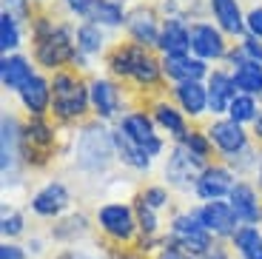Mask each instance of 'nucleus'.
<instances>
[{"mask_svg": "<svg viewBox=\"0 0 262 259\" xmlns=\"http://www.w3.org/2000/svg\"><path fill=\"white\" fill-rule=\"evenodd\" d=\"M32 37V60L40 72L54 74L72 69L77 54V23L69 17L54 14V6L37 9L34 20L29 23Z\"/></svg>", "mask_w": 262, "mask_h": 259, "instance_id": "1", "label": "nucleus"}, {"mask_svg": "<svg viewBox=\"0 0 262 259\" xmlns=\"http://www.w3.org/2000/svg\"><path fill=\"white\" fill-rule=\"evenodd\" d=\"M66 157H72L74 171L85 177H100L117 162V145H114V125L100 120H85L74 125V134L69 137Z\"/></svg>", "mask_w": 262, "mask_h": 259, "instance_id": "2", "label": "nucleus"}, {"mask_svg": "<svg viewBox=\"0 0 262 259\" xmlns=\"http://www.w3.org/2000/svg\"><path fill=\"white\" fill-rule=\"evenodd\" d=\"M52 120L63 128L92 120V91L85 74L74 69L52 74Z\"/></svg>", "mask_w": 262, "mask_h": 259, "instance_id": "3", "label": "nucleus"}, {"mask_svg": "<svg viewBox=\"0 0 262 259\" xmlns=\"http://www.w3.org/2000/svg\"><path fill=\"white\" fill-rule=\"evenodd\" d=\"M60 128L52 117H23V162L26 168H49L60 154Z\"/></svg>", "mask_w": 262, "mask_h": 259, "instance_id": "4", "label": "nucleus"}, {"mask_svg": "<svg viewBox=\"0 0 262 259\" xmlns=\"http://www.w3.org/2000/svg\"><path fill=\"white\" fill-rule=\"evenodd\" d=\"M89 91H92V117L100 120V123L114 125L125 111L134 109V105L128 103V100L134 97L131 89H123V83H117V80L108 77V74L97 72L94 77H89Z\"/></svg>", "mask_w": 262, "mask_h": 259, "instance_id": "5", "label": "nucleus"}, {"mask_svg": "<svg viewBox=\"0 0 262 259\" xmlns=\"http://www.w3.org/2000/svg\"><path fill=\"white\" fill-rule=\"evenodd\" d=\"M114 128L123 131L131 143H137L140 148H145V154H148L151 160L165 157V151H168V145H171V140L163 137V131L157 128L154 117H151V111L145 109V105H134V109H128L117 123H114Z\"/></svg>", "mask_w": 262, "mask_h": 259, "instance_id": "6", "label": "nucleus"}, {"mask_svg": "<svg viewBox=\"0 0 262 259\" xmlns=\"http://www.w3.org/2000/svg\"><path fill=\"white\" fill-rule=\"evenodd\" d=\"M208 168V162L194 157L185 145L171 143L168 151L163 157V182L171 191H180V194H194L196 182L203 177V171Z\"/></svg>", "mask_w": 262, "mask_h": 259, "instance_id": "7", "label": "nucleus"}, {"mask_svg": "<svg viewBox=\"0 0 262 259\" xmlns=\"http://www.w3.org/2000/svg\"><path fill=\"white\" fill-rule=\"evenodd\" d=\"M23 117L14 111H3L0 117V174L3 188L20 185V168H23Z\"/></svg>", "mask_w": 262, "mask_h": 259, "instance_id": "8", "label": "nucleus"}, {"mask_svg": "<svg viewBox=\"0 0 262 259\" xmlns=\"http://www.w3.org/2000/svg\"><path fill=\"white\" fill-rule=\"evenodd\" d=\"M94 222H97L100 233H105L112 242H120V245H128V242L137 240V214H134V205L123 200H112L97 205L94 211Z\"/></svg>", "mask_w": 262, "mask_h": 259, "instance_id": "9", "label": "nucleus"}, {"mask_svg": "<svg viewBox=\"0 0 262 259\" xmlns=\"http://www.w3.org/2000/svg\"><path fill=\"white\" fill-rule=\"evenodd\" d=\"M123 32H125V40L157 52L160 32H163V14H160L157 3H151V0H137V3H131L128 14H125Z\"/></svg>", "mask_w": 262, "mask_h": 259, "instance_id": "10", "label": "nucleus"}, {"mask_svg": "<svg viewBox=\"0 0 262 259\" xmlns=\"http://www.w3.org/2000/svg\"><path fill=\"white\" fill-rule=\"evenodd\" d=\"M168 242H174L177 248L188 251L191 256H200L205 248L214 245V236L205 231V225L200 222L196 217V208H185V211H177L171 217V225H168Z\"/></svg>", "mask_w": 262, "mask_h": 259, "instance_id": "11", "label": "nucleus"}, {"mask_svg": "<svg viewBox=\"0 0 262 259\" xmlns=\"http://www.w3.org/2000/svg\"><path fill=\"white\" fill-rule=\"evenodd\" d=\"M205 134L208 140L214 143V151H216V160H231V157L243 154L251 143H254V137L245 125L234 123L231 117H211L208 123H205Z\"/></svg>", "mask_w": 262, "mask_h": 259, "instance_id": "12", "label": "nucleus"}, {"mask_svg": "<svg viewBox=\"0 0 262 259\" xmlns=\"http://www.w3.org/2000/svg\"><path fill=\"white\" fill-rule=\"evenodd\" d=\"M231 37L216 26L214 20H196L191 23V54L205 63L216 66V63H225L231 52Z\"/></svg>", "mask_w": 262, "mask_h": 259, "instance_id": "13", "label": "nucleus"}, {"mask_svg": "<svg viewBox=\"0 0 262 259\" xmlns=\"http://www.w3.org/2000/svg\"><path fill=\"white\" fill-rule=\"evenodd\" d=\"M29 208L40 220H60L72 208V191H69V185L63 180H49L32 194Z\"/></svg>", "mask_w": 262, "mask_h": 259, "instance_id": "14", "label": "nucleus"}, {"mask_svg": "<svg viewBox=\"0 0 262 259\" xmlns=\"http://www.w3.org/2000/svg\"><path fill=\"white\" fill-rule=\"evenodd\" d=\"M239 182V177L228 168V162L223 160H214L208 162V168L203 171L200 182L194 188V197L200 202H216V200H228L234 185Z\"/></svg>", "mask_w": 262, "mask_h": 259, "instance_id": "15", "label": "nucleus"}, {"mask_svg": "<svg viewBox=\"0 0 262 259\" xmlns=\"http://www.w3.org/2000/svg\"><path fill=\"white\" fill-rule=\"evenodd\" d=\"M196 208V217L205 225V231L214 236V240H231L236 233V228L243 225L236 211L231 208L228 200H216V202H200Z\"/></svg>", "mask_w": 262, "mask_h": 259, "instance_id": "16", "label": "nucleus"}, {"mask_svg": "<svg viewBox=\"0 0 262 259\" xmlns=\"http://www.w3.org/2000/svg\"><path fill=\"white\" fill-rule=\"evenodd\" d=\"M145 109L151 111V117H154V123H157V128L163 131V137H168L171 143H180L185 134H188V128L194 123H191L188 117L183 114V111L177 109V105L171 103L168 94H160V97H151L148 103H145Z\"/></svg>", "mask_w": 262, "mask_h": 259, "instance_id": "17", "label": "nucleus"}, {"mask_svg": "<svg viewBox=\"0 0 262 259\" xmlns=\"http://www.w3.org/2000/svg\"><path fill=\"white\" fill-rule=\"evenodd\" d=\"M171 97V103L177 105L191 123H200L208 117V85L205 80H194V83H177V85H168L165 91Z\"/></svg>", "mask_w": 262, "mask_h": 259, "instance_id": "18", "label": "nucleus"}, {"mask_svg": "<svg viewBox=\"0 0 262 259\" xmlns=\"http://www.w3.org/2000/svg\"><path fill=\"white\" fill-rule=\"evenodd\" d=\"M145 52H148L145 46H137V43H131V40L114 43L112 49H108V54L103 57L105 74L114 77L117 83H128L131 74H134V69H137V63L145 57Z\"/></svg>", "mask_w": 262, "mask_h": 259, "instance_id": "19", "label": "nucleus"}, {"mask_svg": "<svg viewBox=\"0 0 262 259\" xmlns=\"http://www.w3.org/2000/svg\"><path fill=\"white\" fill-rule=\"evenodd\" d=\"M17 103L26 117H52V74L37 72L17 91Z\"/></svg>", "mask_w": 262, "mask_h": 259, "instance_id": "20", "label": "nucleus"}, {"mask_svg": "<svg viewBox=\"0 0 262 259\" xmlns=\"http://www.w3.org/2000/svg\"><path fill=\"white\" fill-rule=\"evenodd\" d=\"M205 85H208V120L211 117H225L231 100L239 94L234 85V77H231V69L228 66H214Z\"/></svg>", "mask_w": 262, "mask_h": 259, "instance_id": "21", "label": "nucleus"}, {"mask_svg": "<svg viewBox=\"0 0 262 259\" xmlns=\"http://www.w3.org/2000/svg\"><path fill=\"white\" fill-rule=\"evenodd\" d=\"M40 69L34 66L32 54H0V85L6 94H14L17 97V91L29 83V80L37 74Z\"/></svg>", "mask_w": 262, "mask_h": 259, "instance_id": "22", "label": "nucleus"}, {"mask_svg": "<svg viewBox=\"0 0 262 259\" xmlns=\"http://www.w3.org/2000/svg\"><path fill=\"white\" fill-rule=\"evenodd\" d=\"M157 54H160V57H180V54H191V20H185V17H165L163 20Z\"/></svg>", "mask_w": 262, "mask_h": 259, "instance_id": "23", "label": "nucleus"}, {"mask_svg": "<svg viewBox=\"0 0 262 259\" xmlns=\"http://www.w3.org/2000/svg\"><path fill=\"white\" fill-rule=\"evenodd\" d=\"M214 66L194 54H180V57H163V77L165 83H194V80H208Z\"/></svg>", "mask_w": 262, "mask_h": 259, "instance_id": "24", "label": "nucleus"}, {"mask_svg": "<svg viewBox=\"0 0 262 259\" xmlns=\"http://www.w3.org/2000/svg\"><path fill=\"white\" fill-rule=\"evenodd\" d=\"M231 208L236 211L243 225H259L262 222V194L254 185V180H239L228 197Z\"/></svg>", "mask_w": 262, "mask_h": 259, "instance_id": "25", "label": "nucleus"}, {"mask_svg": "<svg viewBox=\"0 0 262 259\" xmlns=\"http://www.w3.org/2000/svg\"><path fill=\"white\" fill-rule=\"evenodd\" d=\"M208 17L234 43L239 37H245V9L239 0H208Z\"/></svg>", "mask_w": 262, "mask_h": 259, "instance_id": "26", "label": "nucleus"}, {"mask_svg": "<svg viewBox=\"0 0 262 259\" xmlns=\"http://www.w3.org/2000/svg\"><path fill=\"white\" fill-rule=\"evenodd\" d=\"M112 46H114V40H112V32H108V29L97 26L92 20L77 23V52L83 54V57L97 63V60H103L105 54H108Z\"/></svg>", "mask_w": 262, "mask_h": 259, "instance_id": "27", "label": "nucleus"}, {"mask_svg": "<svg viewBox=\"0 0 262 259\" xmlns=\"http://www.w3.org/2000/svg\"><path fill=\"white\" fill-rule=\"evenodd\" d=\"M114 145H117V162L123 168L134 171V174H148L154 168V160L145 154V148H140L137 143H131L123 131L114 128Z\"/></svg>", "mask_w": 262, "mask_h": 259, "instance_id": "28", "label": "nucleus"}, {"mask_svg": "<svg viewBox=\"0 0 262 259\" xmlns=\"http://www.w3.org/2000/svg\"><path fill=\"white\" fill-rule=\"evenodd\" d=\"M234 85L239 94H251V97L262 100V63H251V60H236L228 66Z\"/></svg>", "mask_w": 262, "mask_h": 259, "instance_id": "29", "label": "nucleus"}, {"mask_svg": "<svg viewBox=\"0 0 262 259\" xmlns=\"http://www.w3.org/2000/svg\"><path fill=\"white\" fill-rule=\"evenodd\" d=\"M89 228H92V220L83 214V211H69V214H63L57 220V225L52 228V236L57 242H77L83 240L85 233H89Z\"/></svg>", "mask_w": 262, "mask_h": 259, "instance_id": "30", "label": "nucleus"}, {"mask_svg": "<svg viewBox=\"0 0 262 259\" xmlns=\"http://www.w3.org/2000/svg\"><path fill=\"white\" fill-rule=\"evenodd\" d=\"M128 6L125 0H97L92 14V23L108 29V32H117V29L125 26V14H128Z\"/></svg>", "mask_w": 262, "mask_h": 259, "instance_id": "31", "label": "nucleus"}, {"mask_svg": "<svg viewBox=\"0 0 262 259\" xmlns=\"http://www.w3.org/2000/svg\"><path fill=\"white\" fill-rule=\"evenodd\" d=\"M29 29L14 20L9 12H0V54H17L23 49V40H26Z\"/></svg>", "mask_w": 262, "mask_h": 259, "instance_id": "32", "label": "nucleus"}, {"mask_svg": "<svg viewBox=\"0 0 262 259\" xmlns=\"http://www.w3.org/2000/svg\"><path fill=\"white\" fill-rule=\"evenodd\" d=\"M231 248L239 259H262V231L256 225H239L231 236Z\"/></svg>", "mask_w": 262, "mask_h": 259, "instance_id": "33", "label": "nucleus"}, {"mask_svg": "<svg viewBox=\"0 0 262 259\" xmlns=\"http://www.w3.org/2000/svg\"><path fill=\"white\" fill-rule=\"evenodd\" d=\"M259 111H262V100L251 97V94H236V97L231 100L228 114H225V117H231L234 123H239V125H245V128H251V123H254L256 117H259Z\"/></svg>", "mask_w": 262, "mask_h": 259, "instance_id": "34", "label": "nucleus"}, {"mask_svg": "<svg viewBox=\"0 0 262 259\" xmlns=\"http://www.w3.org/2000/svg\"><path fill=\"white\" fill-rule=\"evenodd\" d=\"M180 145H185V148L191 151L194 157H200V160L205 162H214L216 160V151H214V143L208 140V134H205V125H191L188 134L180 140Z\"/></svg>", "mask_w": 262, "mask_h": 259, "instance_id": "35", "label": "nucleus"}, {"mask_svg": "<svg viewBox=\"0 0 262 259\" xmlns=\"http://www.w3.org/2000/svg\"><path fill=\"white\" fill-rule=\"evenodd\" d=\"M236 60H251V63H262V40H259V37H251V34L239 37L234 46H231V52H228V60H225V66L236 63Z\"/></svg>", "mask_w": 262, "mask_h": 259, "instance_id": "36", "label": "nucleus"}, {"mask_svg": "<svg viewBox=\"0 0 262 259\" xmlns=\"http://www.w3.org/2000/svg\"><path fill=\"white\" fill-rule=\"evenodd\" d=\"M131 205H134V214H137L140 236H160V214L157 211L145 205V202L140 200V194L131 200Z\"/></svg>", "mask_w": 262, "mask_h": 259, "instance_id": "37", "label": "nucleus"}, {"mask_svg": "<svg viewBox=\"0 0 262 259\" xmlns=\"http://www.w3.org/2000/svg\"><path fill=\"white\" fill-rule=\"evenodd\" d=\"M137 194H140V200H143L148 208H154L157 214L171 205V188L165 185V182H148V185L140 188Z\"/></svg>", "mask_w": 262, "mask_h": 259, "instance_id": "38", "label": "nucleus"}, {"mask_svg": "<svg viewBox=\"0 0 262 259\" xmlns=\"http://www.w3.org/2000/svg\"><path fill=\"white\" fill-rule=\"evenodd\" d=\"M23 231H26V217H23V211H17V208H12V205H3V214H0V233L6 236V242H14Z\"/></svg>", "mask_w": 262, "mask_h": 259, "instance_id": "39", "label": "nucleus"}, {"mask_svg": "<svg viewBox=\"0 0 262 259\" xmlns=\"http://www.w3.org/2000/svg\"><path fill=\"white\" fill-rule=\"evenodd\" d=\"M94 6L97 0H60V9L66 12V17L74 20V23H83V20H92Z\"/></svg>", "mask_w": 262, "mask_h": 259, "instance_id": "40", "label": "nucleus"}, {"mask_svg": "<svg viewBox=\"0 0 262 259\" xmlns=\"http://www.w3.org/2000/svg\"><path fill=\"white\" fill-rule=\"evenodd\" d=\"M0 12H9L14 20H20V23L29 29V23H32L34 14H37V6H34L32 0H3V9H0Z\"/></svg>", "mask_w": 262, "mask_h": 259, "instance_id": "41", "label": "nucleus"}, {"mask_svg": "<svg viewBox=\"0 0 262 259\" xmlns=\"http://www.w3.org/2000/svg\"><path fill=\"white\" fill-rule=\"evenodd\" d=\"M245 34L262 40V3H254V6L245 9Z\"/></svg>", "mask_w": 262, "mask_h": 259, "instance_id": "42", "label": "nucleus"}, {"mask_svg": "<svg viewBox=\"0 0 262 259\" xmlns=\"http://www.w3.org/2000/svg\"><path fill=\"white\" fill-rule=\"evenodd\" d=\"M157 259H196V256H191L188 251H183V248H177L174 242L165 240V245L157 251Z\"/></svg>", "mask_w": 262, "mask_h": 259, "instance_id": "43", "label": "nucleus"}, {"mask_svg": "<svg viewBox=\"0 0 262 259\" xmlns=\"http://www.w3.org/2000/svg\"><path fill=\"white\" fill-rule=\"evenodd\" d=\"M196 259H231V253H228V248H225L223 240H214V245L205 248Z\"/></svg>", "mask_w": 262, "mask_h": 259, "instance_id": "44", "label": "nucleus"}, {"mask_svg": "<svg viewBox=\"0 0 262 259\" xmlns=\"http://www.w3.org/2000/svg\"><path fill=\"white\" fill-rule=\"evenodd\" d=\"M29 251L23 245H17V242H3L0 245V259H26Z\"/></svg>", "mask_w": 262, "mask_h": 259, "instance_id": "45", "label": "nucleus"}, {"mask_svg": "<svg viewBox=\"0 0 262 259\" xmlns=\"http://www.w3.org/2000/svg\"><path fill=\"white\" fill-rule=\"evenodd\" d=\"M54 259H100V256H94V253L85 251V248H66V251Z\"/></svg>", "mask_w": 262, "mask_h": 259, "instance_id": "46", "label": "nucleus"}, {"mask_svg": "<svg viewBox=\"0 0 262 259\" xmlns=\"http://www.w3.org/2000/svg\"><path fill=\"white\" fill-rule=\"evenodd\" d=\"M251 137H254V143H259L262 145V111H259V117H256L254 123H251Z\"/></svg>", "mask_w": 262, "mask_h": 259, "instance_id": "47", "label": "nucleus"}, {"mask_svg": "<svg viewBox=\"0 0 262 259\" xmlns=\"http://www.w3.org/2000/svg\"><path fill=\"white\" fill-rule=\"evenodd\" d=\"M26 251H29V253H43V240H32V242L26 245Z\"/></svg>", "mask_w": 262, "mask_h": 259, "instance_id": "48", "label": "nucleus"}, {"mask_svg": "<svg viewBox=\"0 0 262 259\" xmlns=\"http://www.w3.org/2000/svg\"><path fill=\"white\" fill-rule=\"evenodd\" d=\"M254 185H256V188H259V194H262V165H259V174H256V177H254Z\"/></svg>", "mask_w": 262, "mask_h": 259, "instance_id": "49", "label": "nucleus"}, {"mask_svg": "<svg viewBox=\"0 0 262 259\" xmlns=\"http://www.w3.org/2000/svg\"><path fill=\"white\" fill-rule=\"evenodd\" d=\"M32 3H34L37 9H46V6H52V0H32Z\"/></svg>", "mask_w": 262, "mask_h": 259, "instance_id": "50", "label": "nucleus"}]
</instances>
